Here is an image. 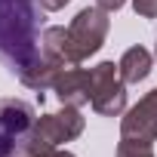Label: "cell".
<instances>
[{"label":"cell","mask_w":157,"mask_h":157,"mask_svg":"<svg viewBox=\"0 0 157 157\" xmlns=\"http://www.w3.org/2000/svg\"><path fill=\"white\" fill-rule=\"evenodd\" d=\"M83 114L80 108L62 105V111L56 114H40L31 129L25 136H19V154L25 157H46L49 151H56L62 142H74L83 132Z\"/></svg>","instance_id":"1"},{"label":"cell","mask_w":157,"mask_h":157,"mask_svg":"<svg viewBox=\"0 0 157 157\" xmlns=\"http://www.w3.org/2000/svg\"><path fill=\"white\" fill-rule=\"evenodd\" d=\"M93 80V111L102 117H120L126 111V83L120 77V68L114 62H99L90 68Z\"/></svg>","instance_id":"2"},{"label":"cell","mask_w":157,"mask_h":157,"mask_svg":"<svg viewBox=\"0 0 157 157\" xmlns=\"http://www.w3.org/2000/svg\"><path fill=\"white\" fill-rule=\"evenodd\" d=\"M108 16L111 13H105L102 6H83L80 13L71 19L68 34L74 40V49H77V56H80V62L90 59V56H96L102 49V43L108 37V28H111V19Z\"/></svg>","instance_id":"3"},{"label":"cell","mask_w":157,"mask_h":157,"mask_svg":"<svg viewBox=\"0 0 157 157\" xmlns=\"http://www.w3.org/2000/svg\"><path fill=\"white\" fill-rule=\"evenodd\" d=\"M120 136L126 139H142V142H157V86L145 93L120 120Z\"/></svg>","instance_id":"4"},{"label":"cell","mask_w":157,"mask_h":157,"mask_svg":"<svg viewBox=\"0 0 157 157\" xmlns=\"http://www.w3.org/2000/svg\"><path fill=\"white\" fill-rule=\"evenodd\" d=\"M52 93L62 105H71V108H83L93 102V80H90V71L80 68V65H71V68H62L56 83H52Z\"/></svg>","instance_id":"5"},{"label":"cell","mask_w":157,"mask_h":157,"mask_svg":"<svg viewBox=\"0 0 157 157\" xmlns=\"http://www.w3.org/2000/svg\"><path fill=\"white\" fill-rule=\"evenodd\" d=\"M40 56H46L49 62H56L62 68L80 65V56H77V49H74V40H71L68 28H62V25H52V28L43 31V37H40Z\"/></svg>","instance_id":"6"},{"label":"cell","mask_w":157,"mask_h":157,"mask_svg":"<svg viewBox=\"0 0 157 157\" xmlns=\"http://www.w3.org/2000/svg\"><path fill=\"white\" fill-rule=\"evenodd\" d=\"M34 105L22 102V99H0V126L6 136H25L34 123Z\"/></svg>","instance_id":"7"},{"label":"cell","mask_w":157,"mask_h":157,"mask_svg":"<svg viewBox=\"0 0 157 157\" xmlns=\"http://www.w3.org/2000/svg\"><path fill=\"white\" fill-rule=\"evenodd\" d=\"M59 71H62V65L49 62L46 56H37V59H31V62L19 71V77H22V83H25L28 90L43 93V90H52L56 77H59Z\"/></svg>","instance_id":"8"},{"label":"cell","mask_w":157,"mask_h":157,"mask_svg":"<svg viewBox=\"0 0 157 157\" xmlns=\"http://www.w3.org/2000/svg\"><path fill=\"white\" fill-rule=\"evenodd\" d=\"M151 52L145 49V46H129L123 56H120V62H117V68H120V77H123V83H142L145 77L151 74Z\"/></svg>","instance_id":"9"},{"label":"cell","mask_w":157,"mask_h":157,"mask_svg":"<svg viewBox=\"0 0 157 157\" xmlns=\"http://www.w3.org/2000/svg\"><path fill=\"white\" fill-rule=\"evenodd\" d=\"M117 157H154V142H142V139H126V136H120V142H117Z\"/></svg>","instance_id":"10"},{"label":"cell","mask_w":157,"mask_h":157,"mask_svg":"<svg viewBox=\"0 0 157 157\" xmlns=\"http://www.w3.org/2000/svg\"><path fill=\"white\" fill-rule=\"evenodd\" d=\"M132 10L142 19H157V0H132Z\"/></svg>","instance_id":"11"},{"label":"cell","mask_w":157,"mask_h":157,"mask_svg":"<svg viewBox=\"0 0 157 157\" xmlns=\"http://www.w3.org/2000/svg\"><path fill=\"white\" fill-rule=\"evenodd\" d=\"M123 3L126 0H96V6H102L105 13H117V10H123Z\"/></svg>","instance_id":"12"},{"label":"cell","mask_w":157,"mask_h":157,"mask_svg":"<svg viewBox=\"0 0 157 157\" xmlns=\"http://www.w3.org/2000/svg\"><path fill=\"white\" fill-rule=\"evenodd\" d=\"M71 0H40V6L43 10H49V13H56V10H62V6H68Z\"/></svg>","instance_id":"13"},{"label":"cell","mask_w":157,"mask_h":157,"mask_svg":"<svg viewBox=\"0 0 157 157\" xmlns=\"http://www.w3.org/2000/svg\"><path fill=\"white\" fill-rule=\"evenodd\" d=\"M46 157H77V154H71V151H65V148H56V151H49Z\"/></svg>","instance_id":"14"},{"label":"cell","mask_w":157,"mask_h":157,"mask_svg":"<svg viewBox=\"0 0 157 157\" xmlns=\"http://www.w3.org/2000/svg\"><path fill=\"white\" fill-rule=\"evenodd\" d=\"M0 136H6V132H3V126H0Z\"/></svg>","instance_id":"15"},{"label":"cell","mask_w":157,"mask_h":157,"mask_svg":"<svg viewBox=\"0 0 157 157\" xmlns=\"http://www.w3.org/2000/svg\"><path fill=\"white\" fill-rule=\"evenodd\" d=\"M13 157H25V154H13Z\"/></svg>","instance_id":"16"},{"label":"cell","mask_w":157,"mask_h":157,"mask_svg":"<svg viewBox=\"0 0 157 157\" xmlns=\"http://www.w3.org/2000/svg\"><path fill=\"white\" fill-rule=\"evenodd\" d=\"M154 56H157V46H154Z\"/></svg>","instance_id":"17"}]
</instances>
